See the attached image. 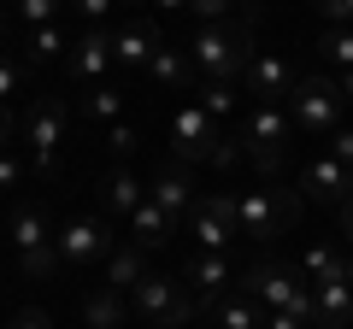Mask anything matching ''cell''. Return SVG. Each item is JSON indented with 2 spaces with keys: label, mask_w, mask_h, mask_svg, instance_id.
<instances>
[{
  "label": "cell",
  "mask_w": 353,
  "mask_h": 329,
  "mask_svg": "<svg viewBox=\"0 0 353 329\" xmlns=\"http://www.w3.org/2000/svg\"><path fill=\"white\" fill-rule=\"evenodd\" d=\"M141 277H148V247H136V241H118V253L106 259V288L130 294Z\"/></svg>",
  "instance_id": "23"
},
{
  "label": "cell",
  "mask_w": 353,
  "mask_h": 329,
  "mask_svg": "<svg viewBox=\"0 0 353 329\" xmlns=\"http://www.w3.org/2000/svg\"><path fill=\"white\" fill-rule=\"evenodd\" d=\"M118 65V53H112V36H106L101 24H88L83 36L71 41V53H65V71H71V83L77 89H94V83H106V71Z\"/></svg>",
  "instance_id": "12"
},
{
  "label": "cell",
  "mask_w": 353,
  "mask_h": 329,
  "mask_svg": "<svg viewBox=\"0 0 353 329\" xmlns=\"http://www.w3.org/2000/svg\"><path fill=\"white\" fill-rule=\"evenodd\" d=\"M12 141H18V118L0 106V153H12Z\"/></svg>",
  "instance_id": "40"
},
{
  "label": "cell",
  "mask_w": 353,
  "mask_h": 329,
  "mask_svg": "<svg viewBox=\"0 0 353 329\" xmlns=\"http://www.w3.org/2000/svg\"><path fill=\"white\" fill-rule=\"evenodd\" d=\"M141 200H148V182H141L130 164H112V171L101 177V206H106V217H124V224H130V212H136Z\"/></svg>",
  "instance_id": "18"
},
{
  "label": "cell",
  "mask_w": 353,
  "mask_h": 329,
  "mask_svg": "<svg viewBox=\"0 0 353 329\" xmlns=\"http://www.w3.org/2000/svg\"><path fill=\"white\" fill-rule=\"evenodd\" d=\"M312 329H353V282L341 270L312 282Z\"/></svg>",
  "instance_id": "17"
},
{
  "label": "cell",
  "mask_w": 353,
  "mask_h": 329,
  "mask_svg": "<svg viewBox=\"0 0 353 329\" xmlns=\"http://www.w3.org/2000/svg\"><path fill=\"white\" fill-rule=\"evenodd\" d=\"M130 317H141V323H153V329H176V323H194V317H201V300L189 294L183 277L148 270V277L130 288Z\"/></svg>",
  "instance_id": "3"
},
{
  "label": "cell",
  "mask_w": 353,
  "mask_h": 329,
  "mask_svg": "<svg viewBox=\"0 0 353 329\" xmlns=\"http://www.w3.org/2000/svg\"><path fill=\"white\" fill-rule=\"evenodd\" d=\"M24 182V159L18 153H0V189H18Z\"/></svg>",
  "instance_id": "37"
},
{
  "label": "cell",
  "mask_w": 353,
  "mask_h": 329,
  "mask_svg": "<svg viewBox=\"0 0 353 329\" xmlns=\"http://www.w3.org/2000/svg\"><path fill=\"white\" fill-rule=\"evenodd\" d=\"M241 159H248V153H241V136H224V141H218V153H212L218 171H230V164H241Z\"/></svg>",
  "instance_id": "36"
},
{
  "label": "cell",
  "mask_w": 353,
  "mask_h": 329,
  "mask_svg": "<svg viewBox=\"0 0 353 329\" xmlns=\"http://www.w3.org/2000/svg\"><path fill=\"white\" fill-rule=\"evenodd\" d=\"M18 89H24V65H12V59H6V53H0V106L12 100Z\"/></svg>",
  "instance_id": "34"
},
{
  "label": "cell",
  "mask_w": 353,
  "mask_h": 329,
  "mask_svg": "<svg viewBox=\"0 0 353 329\" xmlns=\"http://www.w3.org/2000/svg\"><path fill=\"white\" fill-rule=\"evenodd\" d=\"M236 136H241V153H248L265 177H271V171H283V153H289V141H294V118H289V106L253 100V112L241 118Z\"/></svg>",
  "instance_id": "5"
},
{
  "label": "cell",
  "mask_w": 353,
  "mask_h": 329,
  "mask_svg": "<svg viewBox=\"0 0 353 329\" xmlns=\"http://www.w3.org/2000/svg\"><path fill=\"white\" fill-rule=\"evenodd\" d=\"M336 224H341V235H347V247H353V194L341 200V212H336Z\"/></svg>",
  "instance_id": "42"
},
{
  "label": "cell",
  "mask_w": 353,
  "mask_h": 329,
  "mask_svg": "<svg viewBox=\"0 0 353 329\" xmlns=\"http://www.w3.org/2000/svg\"><path fill=\"white\" fill-rule=\"evenodd\" d=\"M218 141H224V124H218L201 100H183V106H176V118H171V153L183 164H201V159L212 164Z\"/></svg>",
  "instance_id": "10"
},
{
  "label": "cell",
  "mask_w": 353,
  "mask_h": 329,
  "mask_svg": "<svg viewBox=\"0 0 353 329\" xmlns=\"http://www.w3.org/2000/svg\"><path fill=\"white\" fill-rule=\"evenodd\" d=\"M18 36H24V53H30V65H53L59 53H71V41H65V30H59V24L18 30Z\"/></svg>",
  "instance_id": "25"
},
{
  "label": "cell",
  "mask_w": 353,
  "mask_h": 329,
  "mask_svg": "<svg viewBox=\"0 0 353 329\" xmlns=\"http://www.w3.org/2000/svg\"><path fill=\"white\" fill-rule=\"evenodd\" d=\"M118 253V235L106 229V217H71V224H59V265L71 270H94L106 265V259Z\"/></svg>",
  "instance_id": "9"
},
{
  "label": "cell",
  "mask_w": 353,
  "mask_h": 329,
  "mask_svg": "<svg viewBox=\"0 0 353 329\" xmlns=\"http://www.w3.org/2000/svg\"><path fill=\"white\" fill-rule=\"evenodd\" d=\"M236 294H248V300L265 306V312H294V317L312 323V282H306L294 265H277V259L248 265V270L236 277Z\"/></svg>",
  "instance_id": "2"
},
{
  "label": "cell",
  "mask_w": 353,
  "mask_h": 329,
  "mask_svg": "<svg viewBox=\"0 0 353 329\" xmlns=\"http://www.w3.org/2000/svg\"><path fill=\"white\" fill-rule=\"evenodd\" d=\"M324 153H330V159H336V164H347V171H353V124H341L336 136L324 141Z\"/></svg>",
  "instance_id": "33"
},
{
  "label": "cell",
  "mask_w": 353,
  "mask_h": 329,
  "mask_svg": "<svg viewBox=\"0 0 353 329\" xmlns=\"http://www.w3.org/2000/svg\"><path fill=\"white\" fill-rule=\"evenodd\" d=\"M241 83H248V94L253 100H265V106H283L294 94V83H301V76H294V65L283 59V53H253V65H248V76H241Z\"/></svg>",
  "instance_id": "15"
},
{
  "label": "cell",
  "mask_w": 353,
  "mask_h": 329,
  "mask_svg": "<svg viewBox=\"0 0 353 329\" xmlns=\"http://www.w3.org/2000/svg\"><path fill=\"white\" fill-rule=\"evenodd\" d=\"M341 83L336 76H301L294 83V94H289V118H294V129L301 136H312V141H330L341 129Z\"/></svg>",
  "instance_id": "6"
},
{
  "label": "cell",
  "mask_w": 353,
  "mask_h": 329,
  "mask_svg": "<svg viewBox=\"0 0 353 329\" xmlns=\"http://www.w3.org/2000/svg\"><path fill=\"white\" fill-rule=\"evenodd\" d=\"M12 253L24 265V277H53L59 270V229H53L41 200H18L12 206Z\"/></svg>",
  "instance_id": "4"
},
{
  "label": "cell",
  "mask_w": 353,
  "mask_h": 329,
  "mask_svg": "<svg viewBox=\"0 0 353 329\" xmlns=\"http://www.w3.org/2000/svg\"><path fill=\"white\" fill-rule=\"evenodd\" d=\"M106 147H112L118 159H130V153L141 147V129L136 124H112V129H106Z\"/></svg>",
  "instance_id": "32"
},
{
  "label": "cell",
  "mask_w": 353,
  "mask_h": 329,
  "mask_svg": "<svg viewBox=\"0 0 353 329\" xmlns=\"http://www.w3.org/2000/svg\"><path fill=\"white\" fill-rule=\"evenodd\" d=\"M341 277L353 282V247H347V253H341Z\"/></svg>",
  "instance_id": "44"
},
{
  "label": "cell",
  "mask_w": 353,
  "mask_h": 329,
  "mask_svg": "<svg viewBox=\"0 0 353 329\" xmlns=\"http://www.w3.org/2000/svg\"><path fill=\"white\" fill-rule=\"evenodd\" d=\"M65 118H71V100L65 94H41L24 118V141H30V159H36L41 177L59 171V141H65Z\"/></svg>",
  "instance_id": "8"
},
{
  "label": "cell",
  "mask_w": 353,
  "mask_h": 329,
  "mask_svg": "<svg viewBox=\"0 0 353 329\" xmlns=\"http://www.w3.org/2000/svg\"><path fill=\"white\" fill-rule=\"evenodd\" d=\"M153 6H165V12H171V6H189V0H153Z\"/></svg>",
  "instance_id": "45"
},
{
  "label": "cell",
  "mask_w": 353,
  "mask_h": 329,
  "mask_svg": "<svg viewBox=\"0 0 353 329\" xmlns=\"http://www.w3.org/2000/svg\"><path fill=\"white\" fill-rule=\"evenodd\" d=\"M336 83H341V100H347V106H353V71H341V76H336Z\"/></svg>",
  "instance_id": "43"
},
{
  "label": "cell",
  "mask_w": 353,
  "mask_h": 329,
  "mask_svg": "<svg viewBox=\"0 0 353 329\" xmlns=\"http://www.w3.org/2000/svg\"><path fill=\"white\" fill-rule=\"evenodd\" d=\"M301 206H306V194H294V189H253L248 200H236V224L248 241H277L301 217Z\"/></svg>",
  "instance_id": "7"
},
{
  "label": "cell",
  "mask_w": 353,
  "mask_h": 329,
  "mask_svg": "<svg viewBox=\"0 0 353 329\" xmlns=\"http://www.w3.org/2000/svg\"><path fill=\"white\" fill-rule=\"evenodd\" d=\"M236 94H241L236 83H206V89H201V106H206V112L218 118V124H224V118L236 112Z\"/></svg>",
  "instance_id": "30"
},
{
  "label": "cell",
  "mask_w": 353,
  "mask_h": 329,
  "mask_svg": "<svg viewBox=\"0 0 353 329\" xmlns=\"http://www.w3.org/2000/svg\"><path fill=\"white\" fill-rule=\"evenodd\" d=\"M12 329H53V317L41 306H24V312H12Z\"/></svg>",
  "instance_id": "38"
},
{
  "label": "cell",
  "mask_w": 353,
  "mask_h": 329,
  "mask_svg": "<svg viewBox=\"0 0 353 329\" xmlns=\"http://www.w3.org/2000/svg\"><path fill=\"white\" fill-rule=\"evenodd\" d=\"M65 0H12V24L18 30H41V24H59Z\"/></svg>",
  "instance_id": "28"
},
{
  "label": "cell",
  "mask_w": 353,
  "mask_h": 329,
  "mask_svg": "<svg viewBox=\"0 0 353 329\" xmlns=\"http://www.w3.org/2000/svg\"><path fill=\"white\" fill-rule=\"evenodd\" d=\"M148 194H153V200H159V212L171 217L176 229L189 224V212H194V200H201V194H194V177H189V164H183V159H171V164H159V171H153V182H148Z\"/></svg>",
  "instance_id": "14"
},
{
  "label": "cell",
  "mask_w": 353,
  "mask_h": 329,
  "mask_svg": "<svg viewBox=\"0 0 353 329\" xmlns=\"http://www.w3.org/2000/svg\"><path fill=\"white\" fill-rule=\"evenodd\" d=\"M83 323L88 329H124L130 323V294H118V288H88L83 294Z\"/></svg>",
  "instance_id": "19"
},
{
  "label": "cell",
  "mask_w": 353,
  "mask_h": 329,
  "mask_svg": "<svg viewBox=\"0 0 353 329\" xmlns=\"http://www.w3.org/2000/svg\"><path fill=\"white\" fill-rule=\"evenodd\" d=\"M189 235L201 253H236L241 224H236V194H206L189 212Z\"/></svg>",
  "instance_id": "11"
},
{
  "label": "cell",
  "mask_w": 353,
  "mask_h": 329,
  "mask_svg": "<svg viewBox=\"0 0 353 329\" xmlns=\"http://www.w3.org/2000/svg\"><path fill=\"white\" fill-rule=\"evenodd\" d=\"M71 6H77V12L88 18V24H101V18H106V12L118 6V0H71Z\"/></svg>",
  "instance_id": "39"
},
{
  "label": "cell",
  "mask_w": 353,
  "mask_h": 329,
  "mask_svg": "<svg viewBox=\"0 0 353 329\" xmlns=\"http://www.w3.org/2000/svg\"><path fill=\"white\" fill-rule=\"evenodd\" d=\"M83 112L94 118V124H124V94L106 89V83H94V89H83Z\"/></svg>",
  "instance_id": "26"
},
{
  "label": "cell",
  "mask_w": 353,
  "mask_h": 329,
  "mask_svg": "<svg viewBox=\"0 0 353 329\" xmlns=\"http://www.w3.org/2000/svg\"><path fill=\"white\" fill-rule=\"evenodd\" d=\"M336 270H341V247H336V241H312L306 259H301V277L306 282H324V277H336Z\"/></svg>",
  "instance_id": "27"
},
{
  "label": "cell",
  "mask_w": 353,
  "mask_h": 329,
  "mask_svg": "<svg viewBox=\"0 0 353 329\" xmlns=\"http://www.w3.org/2000/svg\"><path fill=\"white\" fill-rule=\"evenodd\" d=\"M194 71L206 76V83H241L253 65V30L248 24H201L194 30V47H189Z\"/></svg>",
  "instance_id": "1"
},
{
  "label": "cell",
  "mask_w": 353,
  "mask_h": 329,
  "mask_svg": "<svg viewBox=\"0 0 353 329\" xmlns=\"http://www.w3.org/2000/svg\"><path fill=\"white\" fill-rule=\"evenodd\" d=\"M159 47H165L159 30H148V24H130V30H118V36H112L118 65H130V71H148V59H153Z\"/></svg>",
  "instance_id": "21"
},
{
  "label": "cell",
  "mask_w": 353,
  "mask_h": 329,
  "mask_svg": "<svg viewBox=\"0 0 353 329\" xmlns=\"http://www.w3.org/2000/svg\"><path fill=\"white\" fill-rule=\"evenodd\" d=\"M265 329H312V323L294 317V312H271V317H265Z\"/></svg>",
  "instance_id": "41"
},
{
  "label": "cell",
  "mask_w": 353,
  "mask_h": 329,
  "mask_svg": "<svg viewBox=\"0 0 353 329\" xmlns=\"http://www.w3.org/2000/svg\"><path fill=\"white\" fill-rule=\"evenodd\" d=\"M259 6H265V0H248V18H253V12H259Z\"/></svg>",
  "instance_id": "46"
},
{
  "label": "cell",
  "mask_w": 353,
  "mask_h": 329,
  "mask_svg": "<svg viewBox=\"0 0 353 329\" xmlns=\"http://www.w3.org/2000/svg\"><path fill=\"white\" fill-rule=\"evenodd\" d=\"M230 6H236V0H189V12L201 18V24H224Z\"/></svg>",
  "instance_id": "35"
},
{
  "label": "cell",
  "mask_w": 353,
  "mask_h": 329,
  "mask_svg": "<svg viewBox=\"0 0 353 329\" xmlns=\"http://www.w3.org/2000/svg\"><path fill=\"white\" fill-rule=\"evenodd\" d=\"M236 277H241V270H236V259H230V253H201V247H194V259L183 265V282H189V294L201 300V312H212V306L230 294V282H236Z\"/></svg>",
  "instance_id": "13"
},
{
  "label": "cell",
  "mask_w": 353,
  "mask_h": 329,
  "mask_svg": "<svg viewBox=\"0 0 353 329\" xmlns=\"http://www.w3.org/2000/svg\"><path fill=\"white\" fill-rule=\"evenodd\" d=\"M318 53H324L336 71H353V30H324V36H318Z\"/></svg>",
  "instance_id": "29"
},
{
  "label": "cell",
  "mask_w": 353,
  "mask_h": 329,
  "mask_svg": "<svg viewBox=\"0 0 353 329\" xmlns=\"http://www.w3.org/2000/svg\"><path fill=\"white\" fill-rule=\"evenodd\" d=\"M301 189H306V200H318V206H330V212H341V200L353 194V171H347V164H336L330 153H318V159H306Z\"/></svg>",
  "instance_id": "16"
},
{
  "label": "cell",
  "mask_w": 353,
  "mask_h": 329,
  "mask_svg": "<svg viewBox=\"0 0 353 329\" xmlns=\"http://www.w3.org/2000/svg\"><path fill=\"white\" fill-rule=\"evenodd\" d=\"M330 30H353V0H312Z\"/></svg>",
  "instance_id": "31"
},
{
  "label": "cell",
  "mask_w": 353,
  "mask_h": 329,
  "mask_svg": "<svg viewBox=\"0 0 353 329\" xmlns=\"http://www.w3.org/2000/svg\"><path fill=\"white\" fill-rule=\"evenodd\" d=\"M171 235H176V224L159 212V200L148 194V200H141L136 212H130V241H136V247H165Z\"/></svg>",
  "instance_id": "22"
},
{
  "label": "cell",
  "mask_w": 353,
  "mask_h": 329,
  "mask_svg": "<svg viewBox=\"0 0 353 329\" xmlns=\"http://www.w3.org/2000/svg\"><path fill=\"white\" fill-rule=\"evenodd\" d=\"M265 317H271V312L253 306L248 294H224V300L212 306V323H218V329H265Z\"/></svg>",
  "instance_id": "24"
},
{
  "label": "cell",
  "mask_w": 353,
  "mask_h": 329,
  "mask_svg": "<svg viewBox=\"0 0 353 329\" xmlns=\"http://www.w3.org/2000/svg\"><path fill=\"white\" fill-rule=\"evenodd\" d=\"M148 76L159 83L165 94H183V89H194V59H189L183 47H159V53L148 59Z\"/></svg>",
  "instance_id": "20"
}]
</instances>
